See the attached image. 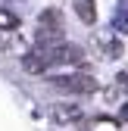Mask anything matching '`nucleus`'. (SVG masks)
<instances>
[{
	"label": "nucleus",
	"instance_id": "nucleus-6",
	"mask_svg": "<svg viewBox=\"0 0 128 131\" xmlns=\"http://www.w3.org/2000/svg\"><path fill=\"white\" fill-rule=\"evenodd\" d=\"M75 13H78V19H81L84 25H94V19H97L94 0H75Z\"/></svg>",
	"mask_w": 128,
	"mask_h": 131
},
{
	"label": "nucleus",
	"instance_id": "nucleus-8",
	"mask_svg": "<svg viewBox=\"0 0 128 131\" xmlns=\"http://www.w3.org/2000/svg\"><path fill=\"white\" fill-rule=\"evenodd\" d=\"M100 47H103V53H106L109 59H116V56L122 53V44H119L113 35H100Z\"/></svg>",
	"mask_w": 128,
	"mask_h": 131
},
{
	"label": "nucleus",
	"instance_id": "nucleus-11",
	"mask_svg": "<svg viewBox=\"0 0 128 131\" xmlns=\"http://www.w3.org/2000/svg\"><path fill=\"white\" fill-rule=\"evenodd\" d=\"M119 119H122V122H128V103L122 106V112H119Z\"/></svg>",
	"mask_w": 128,
	"mask_h": 131
},
{
	"label": "nucleus",
	"instance_id": "nucleus-9",
	"mask_svg": "<svg viewBox=\"0 0 128 131\" xmlns=\"http://www.w3.org/2000/svg\"><path fill=\"white\" fill-rule=\"evenodd\" d=\"M13 47H19L16 31H0V50H13Z\"/></svg>",
	"mask_w": 128,
	"mask_h": 131
},
{
	"label": "nucleus",
	"instance_id": "nucleus-3",
	"mask_svg": "<svg viewBox=\"0 0 128 131\" xmlns=\"http://www.w3.org/2000/svg\"><path fill=\"white\" fill-rule=\"evenodd\" d=\"M50 84L66 94H94L97 91V81L91 75H56V78H50Z\"/></svg>",
	"mask_w": 128,
	"mask_h": 131
},
{
	"label": "nucleus",
	"instance_id": "nucleus-5",
	"mask_svg": "<svg viewBox=\"0 0 128 131\" xmlns=\"http://www.w3.org/2000/svg\"><path fill=\"white\" fill-rule=\"evenodd\" d=\"M53 62H72V66H81L84 62V50L75 44H59L56 53H53Z\"/></svg>",
	"mask_w": 128,
	"mask_h": 131
},
{
	"label": "nucleus",
	"instance_id": "nucleus-7",
	"mask_svg": "<svg viewBox=\"0 0 128 131\" xmlns=\"http://www.w3.org/2000/svg\"><path fill=\"white\" fill-rule=\"evenodd\" d=\"M16 28H19V16L6 6H0V31H16Z\"/></svg>",
	"mask_w": 128,
	"mask_h": 131
},
{
	"label": "nucleus",
	"instance_id": "nucleus-4",
	"mask_svg": "<svg viewBox=\"0 0 128 131\" xmlns=\"http://www.w3.org/2000/svg\"><path fill=\"white\" fill-rule=\"evenodd\" d=\"M84 112H81V106H75V103H53L50 106V119L56 122V125H69V122H78Z\"/></svg>",
	"mask_w": 128,
	"mask_h": 131
},
{
	"label": "nucleus",
	"instance_id": "nucleus-2",
	"mask_svg": "<svg viewBox=\"0 0 128 131\" xmlns=\"http://www.w3.org/2000/svg\"><path fill=\"white\" fill-rule=\"evenodd\" d=\"M53 53H56V47H53V50H47V47L25 50V53H22V69H25L28 75H44V72L53 66Z\"/></svg>",
	"mask_w": 128,
	"mask_h": 131
},
{
	"label": "nucleus",
	"instance_id": "nucleus-1",
	"mask_svg": "<svg viewBox=\"0 0 128 131\" xmlns=\"http://www.w3.org/2000/svg\"><path fill=\"white\" fill-rule=\"evenodd\" d=\"M35 41H38V47H47V50H53V47L62 44V13L59 9H44L38 16Z\"/></svg>",
	"mask_w": 128,
	"mask_h": 131
},
{
	"label": "nucleus",
	"instance_id": "nucleus-10",
	"mask_svg": "<svg viewBox=\"0 0 128 131\" xmlns=\"http://www.w3.org/2000/svg\"><path fill=\"white\" fill-rule=\"evenodd\" d=\"M116 91H122V94H128V69L116 75Z\"/></svg>",
	"mask_w": 128,
	"mask_h": 131
}]
</instances>
